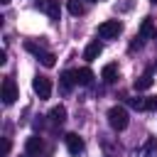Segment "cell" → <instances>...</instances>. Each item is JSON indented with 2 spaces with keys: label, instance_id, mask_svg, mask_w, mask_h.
I'll return each mask as SVG.
<instances>
[{
  "label": "cell",
  "instance_id": "obj_1",
  "mask_svg": "<svg viewBox=\"0 0 157 157\" xmlns=\"http://www.w3.org/2000/svg\"><path fill=\"white\" fill-rule=\"evenodd\" d=\"M108 123H110V128H113V130H125V128H128V123H130L128 110H125V108H120V105H113V108L108 110Z\"/></svg>",
  "mask_w": 157,
  "mask_h": 157
},
{
  "label": "cell",
  "instance_id": "obj_2",
  "mask_svg": "<svg viewBox=\"0 0 157 157\" xmlns=\"http://www.w3.org/2000/svg\"><path fill=\"white\" fill-rule=\"evenodd\" d=\"M120 32H123V25L118 20H105V22L98 25V37L101 39H115Z\"/></svg>",
  "mask_w": 157,
  "mask_h": 157
},
{
  "label": "cell",
  "instance_id": "obj_3",
  "mask_svg": "<svg viewBox=\"0 0 157 157\" xmlns=\"http://www.w3.org/2000/svg\"><path fill=\"white\" fill-rule=\"evenodd\" d=\"M25 49H27V52H32V54H34V56L47 66V69H52V66L56 64V56H54L52 52H44V49H42V47H37L34 42H27V44H25Z\"/></svg>",
  "mask_w": 157,
  "mask_h": 157
},
{
  "label": "cell",
  "instance_id": "obj_4",
  "mask_svg": "<svg viewBox=\"0 0 157 157\" xmlns=\"http://www.w3.org/2000/svg\"><path fill=\"white\" fill-rule=\"evenodd\" d=\"M0 98L5 105H12L17 101V86H15V78H2V91H0Z\"/></svg>",
  "mask_w": 157,
  "mask_h": 157
},
{
  "label": "cell",
  "instance_id": "obj_5",
  "mask_svg": "<svg viewBox=\"0 0 157 157\" xmlns=\"http://www.w3.org/2000/svg\"><path fill=\"white\" fill-rule=\"evenodd\" d=\"M32 88H34V93H37L39 98H49V96H52V81H49L47 76H37V78L32 81Z\"/></svg>",
  "mask_w": 157,
  "mask_h": 157
},
{
  "label": "cell",
  "instance_id": "obj_6",
  "mask_svg": "<svg viewBox=\"0 0 157 157\" xmlns=\"http://www.w3.org/2000/svg\"><path fill=\"white\" fill-rule=\"evenodd\" d=\"M64 142H66V150H69V155H74V157H78L81 152H83V140L76 135V132H69L66 137H64Z\"/></svg>",
  "mask_w": 157,
  "mask_h": 157
},
{
  "label": "cell",
  "instance_id": "obj_7",
  "mask_svg": "<svg viewBox=\"0 0 157 157\" xmlns=\"http://www.w3.org/2000/svg\"><path fill=\"white\" fill-rule=\"evenodd\" d=\"M37 7L44 15H49L52 20H59V2L56 0H37Z\"/></svg>",
  "mask_w": 157,
  "mask_h": 157
},
{
  "label": "cell",
  "instance_id": "obj_8",
  "mask_svg": "<svg viewBox=\"0 0 157 157\" xmlns=\"http://www.w3.org/2000/svg\"><path fill=\"white\" fill-rule=\"evenodd\" d=\"M101 52H103V44H101L98 39H93V42L83 49V59H86V61H93V59L101 56Z\"/></svg>",
  "mask_w": 157,
  "mask_h": 157
},
{
  "label": "cell",
  "instance_id": "obj_9",
  "mask_svg": "<svg viewBox=\"0 0 157 157\" xmlns=\"http://www.w3.org/2000/svg\"><path fill=\"white\" fill-rule=\"evenodd\" d=\"M74 76H76V83H78V86H91V81H93V71H91L88 66L76 69V71H74Z\"/></svg>",
  "mask_w": 157,
  "mask_h": 157
},
{
  "label": "cell",
  "instance_id": "obj_10",
  "mask_svg": "<svg viewBox=\"0 0 157 157\" xmlns=\"http://www.w3.org/2000/svg\"><path fill=\"white\" fill-rule=\"evenodd\" d=\"M155 25H152V20L150 17H145L142 20V25H140V39H155Z\"/></svg>",
  "mask_w": 157,
  "mask_h": 157
},
{
  "label": "cell",
  "instance_id": "obj_11",
  "mask_svg": "<svg viewBox=\"0 0 157 157\" xmlns=\"http://www.w3.org/2000/svg\"><path fill=\"white\" fill-rule=\"evenodd\" d=\"M101 78H103L105 83H113V81L118 78V64H105V66L101 69Z\"/></svg>",
  "mask_w": 157,
  "mask_h": 157
},
{
  "label": "cell",
  "instance_id": "obj_12",
  "mask_svg": "<svg viewBox=\"0 0 157 157\" xmlns=\"http://www.w3.org/2000/svg\"><path fill=\"white\" fill-rule=\"evenodd\" d=\"M59 81H61V91L69 93V91L74 88V83H76V76H74V71H61Z\"/></svg>",
  "mask_w": 157,
  "mask_h": 157
},
{
  "label": "cell",
  "instance_id": "obj_13",
  "mask_svg": "<svg viewBox=\"0 0 157 157\" xmlns=\"http://www.w3.org/2000/svg\"><path fill=\"white\" fill-rule=\"evenodd\" d=\"M49 120H52L54 125H61V123L66 120V108H64V105H54V108L49 110Z\"/></svg>",
  "mask_w": 157,
  "mask_h": 157
},
{
  "label": "cell",
  "instance_id": "obj_14",
  "mask_svg": "<svg viewBox=\"0 0 157 157\" xmlns=\"http://www.w3.org/2000/svg\"><path fill=\"white\" fill-rule=\"evenodd\" d=\"M25 150H27V155H37V152H42V137H39V135H32V137H27V142H25Z\"/></svg>",
  "mask_w": 157,
  "mask_h": 157
},
{
  "label": "cell",
  "instance_id": "obj_15",
  "mask_svg": "<svg viewBox=\"0 0 157 157\" xmlns=\"http://www.w3.org/2000/svg\"><path fill=\"white\" fill-rule=\"evenodd\" d=\"M152 81H155V78H152L150 71L142 74V76H137V78H135V91H147V88L152 86Z\"/></svg>",
  "mask_w": 157,
  "mask_h": 157
},
{
  "label": "cell",
  "instance_id": "obj_16",
  "mask_svg": "<svg viewBox=\"0 0 157 157\" xmlns=\"http://www.w3.org/2000/svg\"><path fill=\"white\" fill-rule=\"evenodd\" d=\"M66 10L78 17V15H83V2L81 0H66Z\"/></svg>",
  "mask_w": 157,
  "mask_h": 157
},
{
  "label": "cell",
  "instance_id": "obj_17",
  "mask_svg": "<svg viewBox=\"0 0 157 157\" xmlns=\"http://www.w3.org/2000/svg\"><path fill=\"white\" fill-rule=\"evenodd\" d=\"M145 110H157V96H147L145 98Z\"/></svg>",
  "mask_w": 157,
  "mask_h": 157
},
{
  "label": "cell",
  "instance_id": "obj_18",
  "mask_svg": "<svg viewBox=\"0 0 157 157\" xmlns=\"http://www.w3.org/2000/svg\"><path fill=\"white\" fill-rule=\"evenodd\" d=\"M128 103H130L132 108H137V110H145V101H142V98H130Z\"/></svg>",
  "mask_w": 157,
  "mask_h": 157
},
{
  "label": "cell",
  "instance_id": "obj_19",
  "mask_svg": "<svg viewBox=\"0 0 157 157\" xmlns=\"http://www.w3.org/2000/svg\"><path fill=\"white\" fill-rule=\"evenodd\" d=\"M0 2H2V5H7V2H10V0H0Z\"/></svg>",
  "mask_w": 157,
  "mask_h": 157
},
{
  "label": "cell",
  "instance_id": "obj_20",
  "mask_svg": "<svg viewBox=\"0 0 157 157\" xmlns=\"http://www.w3.org/2000/svg\"><path fill=\"white\" fill-rule=\"evenodd\" d=\"M91 2H98V0H91Z\"/></svg>",
  "mask_w": 157,
  "mask_h": 157
},
{
  "label": "cell",
  "instance_id": "obj_21",
  "mask_svg": "<svg viewBox=\"0 0 157 157\" xmlns=\"http://www.w3.org/2000/svg\"><path fill=\"white\" fill-rule=\"evenodd\" d=\"M22 157H29V155H22Z\"/></svg>",
  "mask_w": 157,
  "mask_h": 157
},
{
  "label": "cell",
  "instance_id": "obj_22",
  "mask_svg": "<svg viewBox=\"0 0 157 157\" xmlns=\"http://www.w3.org/2000/svg\"><path fill=\"white\" fill-rule=\"evenodd\" d=\"M150 2H157V0H150Z\"/></svg>",
  "mask_w": 157,
  "mask_h": 157
}]
</instances>
